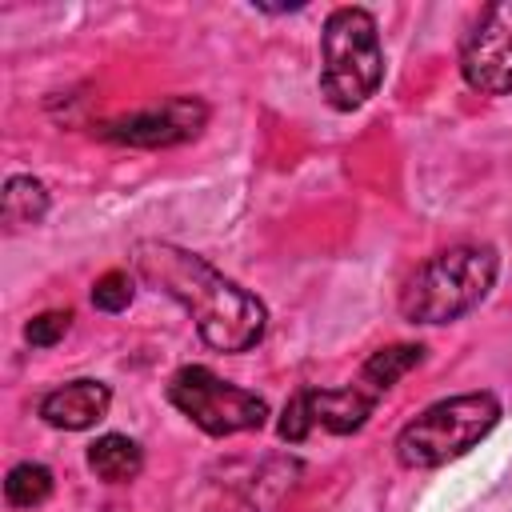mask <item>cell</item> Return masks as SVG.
Returning a JSON list of instances; mask_svg holds the SVG:
<instances>
[{
	"label": "cell",
	"mask_w": 512,
	"mask_h": 512,
	"mask_svg": "<svg viewBox=\"0 0 512 512\" xmlns=\"http://www.w3.org/2000/svg\"><path fill=\"white\" fill-rule=\"evenodd\" d=\"M68 324H72V312H40V316H32V320L24 324V340H28L32 348H52V344L64 340Z\"/></svg>",
	"instance_id": "cell-15"
},
{
	"label": "cell",
	"mask_w": 512,
	"mask_h": 512,
	"mask_svg": "<svg viewBox=\"0 0 512 512\" xmlns=\"http://www.w3.org/2000/svg\"><path fill=\"white\" fill-rule=\"evenodd\" d=\"M320 92L336 112L360 108L368 96H376L384 80V48L372 12L364 8H336L324 20L320 32Z\"/></svg>",
	"instance_id": "cell-3"
},
{
	"label": "cell",
	"mask_w": 512,
	"mask_h": 512,
	"mask_svg": "<svg viewBox=\"0 0 512 512\" xmlns=\"http://www.w3.org/2000/svg\"><path fill=\"white\" fill-rule=\"evenodd\" d=\"M168 400L208 436H236V432H252L268 420V404L264 396L236 388L228 380H220L212 368L204 364H184L172 380H168Z\"/></svg>",
	"instance_id": "cell-5"
},
{
	"label": "cell",
	"mask_w": 512,
	"mask_h": 512,
	"mask_svg": "<svg viewBox=\"0 0 512 512\" xmlns=\"http://www.w3.org/2000/svg\"><path fill=\"white\" fill-rule=\"evenodd\" d=\"M132 276L128 272H120V268H112V272H104L96 284H92V304L100 308V312H124L128 304H132Z\"/></svg>",
	"instance_id": "cell-14"
},
{
	"label": "cell",
	"mask_w": 512,
	"mask_h": 512,
	"mask_svg": "<svg viewBox=\"0 0 512 512\" xmlns=\"http://www.w3.org/2000/svg\"><path fill=\"white\" fill-rule=\"evenodd\" d=\"M372 408H376V396L364 392L356 380L348 388H304V392H296L284 404L280 436L288 444L308 440L316 428L320 432H332V436H348V432H360L364 428V420L372 416Z\"/></svg>",
	"instance_id": "cell-6"
},
{
	"label": "cell",
	"mask_w": 512,
	"mask_h": 512,
	"mask_svg": "<svg viewBox=\"0 0 512 512\" xmlns=\"http://www.w3.org/2000/svg\"><path fill=\"white\" fill-rule=\"evenodd\" d=\"M500 420V400L492 392H464L424 408L396 436V460L404 468H440L480 444Z\"/></svg>",
	"instance_id": "cell-4"
},
{
	"label": "cell",
	"mask_w": 512,
	"mask_h": 512,
	"mask_svg": "<svg viewBox=\"0 0 512 512\" xmlns=\"http://www.w3.org/2000/svg\"><path fill=\"white\" fill-rule=\"evenodd\" d=\"M460 72L484 96L512 92V0L488 4L460 40Z\"/></svg>",
	"instance_id": "cell-8"
},
{
	"label": "cell",
	"mask_w": 512,
	"mask_h": 512,
	"mask_svg": "<svg viewBox=\"0 0 512 512\" xmlns=\"http://www.w3.org/2000/svg\"><path fill=\"white\" fill-rule=\"evenodd\" d=\"M108 404H112L108 384H100V380H68V384L52 388V392L40 400V416H44V424H52V428L84 432V428H92L96 420H104Z\"/></svg>",
	"instance_id": "cell-9"
},
{
	"label": "cell",
	"mask_w": 512,
	"mask_h": 512,
	"mask_svg": "<svg viewBox=\"0 0 512 512\" xmlns=\"http://www.w3.org/2000/svg\"><path fill=\"white\" fill-rule=\"evenodd\" d=\"M132 264L144 284L176 300L196 320V332L208 348L248 352L252 344H260L268 328L264 304L236 280H228L220 268H212L204 256L168 240H140L132 248Z\"/></svg>",
	"instance_id": "cell-1"
},
{
	"label": "cell",
	"mask_w": 512,
	"mask_h": 512,
	"mask_svg": "<svg viewBox=\"0 0 512 512\" xmlns=\"http://www.w3.org/2000/svg\"><path fill=\"white\" fill-rule=\"evenodd\" d=\"M88 468L100 480H108V484H128V480L140 476L144 452H140L136 440H128L120 432H108V436H100V440L88 444Z\"/></svg>",
	"instance_id": "cell-10"
},
{
	"label": "cell",
	"mask_w": 512,
	"mask_h": 512,
	"mask_svg": "<svg viewBox=\"0 0 512 512\" xmlns=\"http://www.w3.org/2000/svg\"><path fill=\"white\" fill-rule=\"evenodd\" d=\"M420 360H424V348H420V344H388V348H380V352H372V356L364 360L356 384L380 400V396H384L400 376H408Z\"/></svg>",
	"instance_id": "cell-11"
},
{
	"label": "cell",
	"mask_w": 512,
	"mask_h": 512,
	"mask_svg": "<svg viewBox=\"0 0 512 512\" xmlns=\"http://www.w3.org/2000/svg\"><path fill=\"white\" fill-rule=\"evenodd\" d=\"M4 496L12 508H40L52 496V472L36 460H24L16 468H8L4 476Z\"/></svg>",
	"instance_id": "cell-13"
},
{
	"label": "cell",
	"mask_w": 512,
	"mask_h": 512,
	"mask_svg": "<svg viewBox=\"0 0 512 512\" xmlns=\"http://www.w3.org/2000/svg\"><path fill=\"white\" fill-rule=\"evenodd\" d=\"M500 256L492 244H452L436 252L400 292V312L412 324H448L472 312L496 284Z\"/></svg>",
	"instance_id": "cell-2"
},
{
	"label": "cell",
	"mask_w": 512,
	"mask_h": 512,
	"mask_svg": "<svg viewBox=\"0 0 512 512\" xmlns=\"http://www.w3.org/2000/svg\"><path fill=\"white\" fill-rule=\"evenodd\" d=\"M208 124V104L196 96H168L160 104L112 116L96 128V136L112 140V144H128V148H172L184 144L192 136H200V128Z\"/></svg>",
	"instance_id": "cell-7"
},
{
	"label": "cell",
	"mask_w": 512,
	"mask_h": 512,
	"mask_svg": "<svg viewBox=\"0 0 512 512\" xmlns=\"http://www.w3.org/2000/svg\"><path fill=\"white\" fill-rule=\"evenodd\" d=\"M48 212V192L36 176H8L0 192V220L8 228H28Z\"/></svg>",
	"instance_id": "cell-12"
}]
</instances>
